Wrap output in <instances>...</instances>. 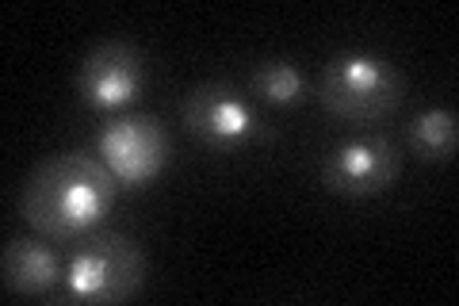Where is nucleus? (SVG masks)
I'll return each mask as SVG.
<instances>
[{"instance_id":"nucleus-1","label":"nucleus","mask_w":459,"mask_h":306,"mask_svg":"<svg viewBox=\"0 0 459 306\" xmlns=\"http://www.w3.org/2000/svg\"><path fill=\"white\" fill-rule=\"evenodd\" d=\"M119 180L92 153L47 157L20 192V214L50 241H81L111 211Z\"/></svg>"},{"instance_id":"nucleus-2","label":"nucleus","mask_w":459,"mask_h":306,"mask_svg":"<svg viewBox=\"0 0 459 306\" xmlns=\"http://www.w3.org/2000/svg\"><path fill=\"white\" fill-rule=\"evenodd\" d=\"M406 92L402 73L376 54L344 50L329 57L318 77V100L322 108L344 123H379L394 115Z\"/></svg>"},{"instance_id":"nucleus-3","label":"nucleus","mask_w":459,"mask_h":306,"mask_svg":"<svg viewBox=\"0 0 459 306\" xmlns=\"http://www.w3.org/2000/svg\"><path fill=\"white\" fill-rule=\"evenodd\" d=\"M65 295L81 302H126L146 284V253L131 238L92 230L84 234L65 268Z\"/></svg>"},{"instance_id":"nucleus-4","label":"nucleus","mask_w":459,"mask_h":306,"mask_svg":"<svg viewBox=\"0 0 459 306\" xmlns=\"http://www.w3.org/2000/svg\"><path fill=\"white\" fill-rule=\"evenodd\" d=\"M184 127L211 153H238L264 138V127L249 100L226 81L195 84L184 100Z\"/></svg>"},{"instance_id":"nucleus-5","label":"nucleus","mask_w":459,"mask_h":306,"mask_svg":"<svg viewBox=\"0 0 459 306\" xmlns=\"http://www.w3.org/2000/svg\"><path fill=\"white\" fill-rule=\"evenodd\" d=\"M96 153L123 188H146L169 165V135L153 115H123L96 135Z\"/></svg>"},{"instance_id":"nucleus-6","label":"nucleus","mask_w":459,"mask_h":306,"mask_svg":"<svg viewBox=\"0 0 459 306\" xmlns=\"http://www.w3.org/2000/svg\"><path fill=\"white\" fill-rule=\"evenodd\" d=\"M402 172V153L391 138L371 135L341 142L325 153L322 162V188L344 199H368L394 188Z\"/></svg>"},{"instance_id":"nucleus-7","label":"nucleus","mask_w":459,"mask_h":306,"mask_svg":"<svg viewBox=\"0 0 459 306\" xmlns=\"http://www.w3.org/2000/svg\"><path fill=\"white\" fill-rule=\"evenodd\" d=\"M146 84V62L126 42H100L77 69V96L92 111H119L134 104Z\"/></svg>"},{"instance_id":"nucleus-8","label":"nucleus","mask_w":459,"mask_h":306,"mask_svg":"<svg viewBox=\"0 0 459 306\" xmlns=\"http://www.w3.org/2000/svg\"><path fill=\"white\" fill-rule=\"evenodd\" d=\"M0 275H4L8 295H50L54 284L62 280V265H57L54 249H47V241L16 238L4 245Z\"/></svg>"},{"instance_id":"nucleus-9","label":"nucleus","mask_w":459,"mask_h":306,"mask_svg":"<svg viewBox=\"0 0 459 306\" xmlns=\"http://www.w3.org/2000/svg\"><path fill=\"white\" fill-rule=\"evenodd\" d=\"M410 150L421 162H452L459 150V119L452 108H429L406 130Z\"/></svg>"},{"instance_id":"nucleus-10","label":"nucleus","mask_w":459,"mask_h":306,"mask_svg":"<svg viewBox=\"0 0 459 306\" xmlns=\"http://www.w3.org/2000/svg\"><path fill=\"white\" fill-rule=\"evenodd\" d=\"M253 92L268 108H295L307 96V81L291 62H264L253 73Z\"/></svg>"}]
</instances>
